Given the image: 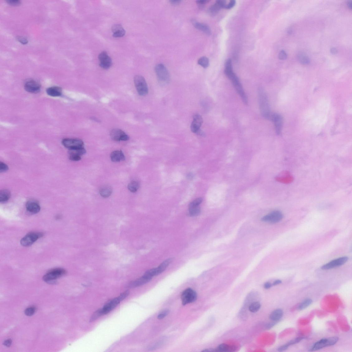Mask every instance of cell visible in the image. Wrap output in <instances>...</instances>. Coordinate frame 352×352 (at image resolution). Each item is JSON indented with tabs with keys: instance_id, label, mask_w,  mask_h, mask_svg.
<instances>
[{
	"instance_id": "6da1fadb",
	"label": "cell",
	"mask_w": 352,
	"mask_h": 352,
	"mask_svg": "<svg viewBox=\"0 0 352 352\" xmlns=\"http://www.w3.org/2000/svg\"><path fill=\"white\" fill-rule=\"evenodd\" d=\"M225 73L226 75L231 81L235 90L240 96L242 101L245 104L247 105L248 104V101L247 96L245 94L240 80L232 70V61L231 59H228L226 63Z\"/></svg>"
},
{
	"instance_id": "7a4b0ae2",
	"label": "cell",
	"mask_w": 352,
	"mask_h": 352,
	"mask_svg": "<svg viewBox=\"0 0 352 352\" xmlns=\"http://www.w3.org/2000/svg\"><path fill=\"white\" fill-rule=\"evenodd\" d=\"M258 99L261 113L267 119H270L272 114L266 93L262 88L258 89Z\"/></svg>"
},
{
	"instance_id": "3957f363",
	"label": "cell",
	"mask_w": 352,
	"mask_h": 352,
	"mask_svg": "<svg viewBox=\"0 0 352 352\" xmlns=\"http://www.w3.org/2000/svg\"><path fill=\"white\" fill-rule=\"evenodd\" d=\"M129 294V291L127 290L121 293L119 296L112 299L106 303L100 310L102 315L107 314L114 309L120 302L127 297Z\"/></svg>"
},
{
	"instance_id": "277c9868",
	"label": "cell",
	"mask_w": 352,
	"mask_h": 352,
	"mask_svg": "<svg viewBox=\"0 0 352 352\" xmlns=\"http://www.w3.org/2000/svg\"><path fill=\"white\" fill-rule=\"evenodd\" d=\"M155 71L159 81L162 84H167L170 80V75L167 68L163 64L155 66Z\"/></svg>"
},
{
	"instance_id": "5b68a950",
	"label": "cell",
	"mask_w": 352,
	"mask_h": 352,
	"mask_svg": "<svg viewBox=\"0 0 352 352\" xmlns=\"http://www.w3.org/2000/svg\"><path fill=\"white\" fill-rule=\"evenodd\" d=\"M134 81L138 94L141 96L147 95L148 93V88L145 78L140 75H136Z\"/></svg>"
},
{
	"instance_id": "8992f818",
	"label": "cell",
	"mask_w": 352,
	"mask_h": 352,
	"mask_svg": "<svg viewBox=\"0 0 352 352\" xmlns=\"http://www.w3.org/2000/svg\"><path fill=\"white\" fill-rule=\"evenodd\" d=\"M66 273L64 269L56 268L49 271L43 277V279L45 281L50 283H54L55 281L57 278L64 275Z\"/></svg>"
},
{
	"instance_id": "52a82bcc",
	"label": "cell",
	"mask_w": 352,
	"mask_h": 352,
	"mask_svg": "<svg viewBox=\"0 0 352 352\" xmlns=\"http://www.w3.org/2000/svg\"><path fill=\"white\" fill-rule=\"evenodd\" d=\"M181 299L183 305L193 303L197 300V294L194 290L189 288L182 292Z\"/></svg>"
},
{
	"instance_id": "ba28073f",
	"label": "cell",
	"mask_w": 352,
	"mask_h": 352,
	"mask_svg": "<svg viewBox=\"0 0 352 352\" xmlns=\"http://www.w3.org/2000/svg\"><path fill=\"white\" fill-rule=\"evenodd\" d=\"M43 235L40 232H30L21 239V244L23 246H31L39 238L41 237Z\"/></svg>"
},
{
	"instance_id": "9c48e42d",
	"label": "cell",
	"mask_w": 352,
	"mask_h": 352,
	"mask_svg": "<svg viewBox=\"0 0 352 352\" xmlns=\"http://www.w3.org/2000/svg\"><path fill=\"white\" fill-rule=\"evenodd\" d=\"M283 217L282 212L278 211H275L261 218L262 221L275 224L281 221Z\"/></svg>"
},
{
	"instance_id": "30bf717a",
	"label": "cell",
	"mask_w": 352,
	"mask_h": 352,
	"mask_svg": "<svg viewBox=\"0 0 352 352\" xmlns=\"http://www.w3.org/2000/svg\"><path fill=\"white\" fill-rule=\"evenodd\" d=\"M348 260L347 257H343L332 260L323 265L321 268L322 270H328L341 266L346 263Z\"/></svg>"
},
{
	"instance_id": "8fae6325",
	"label": "cell",
	"mask_w": 352,
	"mask_h": 352,
	"mask_svg": "<svg viewBox=\"0 0 352 352\" xmlns=\"http://www.w3.org/2000/svg\"><path fill=\"white\" fill-rule=\"evenodd\" d=\"M62 143L65 147L69 149L83 147L84 142L81 139L66 138L62 140Z\"/></svg>"
},
{
	"instance_id": "7c38bea8",
	"label": "cell",
	"mask_w": 352,
	"mask_h": 352,
	"mask_svg": "<svg viewBox=\"0 0 352 352\" xmlns=\"http://www.w3.org/2000/svg\"><path fill=\"white\" fill-rule=\"evenodd\" d=\"M98 59L99 66L102 68L108 69L111 68L112 65V61L107 52L103 51L100 53L98 56Z\"/></svg>"
},
{
	"instance_id": "4fadbf2b",
	"label": "cell",
	"mask_w": 352,
	"mask_h": 352,
	"mask_svg": "<svg viewBox=\"0 0 352 352\" xmlns=\"http://www.w3.org/2000/svg\"><path fill=\"white\" fill-rule=\"evenodd\" d=\"M111 137L113 140L115 141H127L129 137L126 133L120 129H113L111 132Z\"/></svg>"
},
{
	"instance_id": "5bb4252c",
	"label": "cell",
	"mask_w": 352,
	"mask_h": 352,
	"mask_svg": "<svg viewBox=\"0 0 352 352\" xmlns=\"http://www.w3.org/2000/svg\"><path fill=\"white\" fill-rule=\"evenodd\" d=\"M270 120L274 122L276 133L278 135L280 134L283 123V119L282 116L278 114H272Z\"/></svg>"
},
{
	"instance_id": "9a60e30c",
	"label": "cell",
	"mask_w": 352,
	"mask_h": 352,
	"mask_svg": "<svg viewBox=\"0 0 352 352\" xmlns=\"http://www.w3.org/2000/svg\"><path fill=\"white\" fill-rule=\"evenodd\" d=\"M193 119L191 126V131L197 134L198 132L201 130L200 127L203 120L202 116L198 114H195L193 116Z\"/></svg>"
},
{
	"instance_id": "2e32d148",
	"label": "cell",
	"mask_w": 352,
	"mask_h": 352,
	"mask_svg": "<svg viewBox=\"0 0 352 352\" xmlns=\"http://www.w3.org/2000/svg\"><path fill=\"white\" fill-rule=\"evenodd\" d=\"M226 1L219 0L217 1L215 4L210 7L208 10L209 14L212 16H214L217 14L221 9L224 8L226 4Z\"/></svg>"
},
{
	"instance_id": "e0dca14e",
	"label": "cell",
	"mask_w": 352,
	"mask_h": 352,
	"mask_svg": "<svg viewBox=\"0 0 352 352\" xmlns=\"http://www.w3.org/2000/svg\"><path fill=\"white\" fill-rule=\"evenodd\" d=\"M25 88L28 92L36 93L40 90V86L37 82L31 80L26 82L25 85Z\"/></svg>"
},
{
	"instance_id": "ac0fdd59",
	"label": "cell",
	"mask_w": 352,
	"mask_h": 352,
	"mask_svg": "<svg viewBox=\"0 0 352 352\" xmlns=\"http://www.w3.org/2000/svg\"><path fill=\"white\" fill-rule=\"evenodd\" d=\"M152 278L149 277L145 274L142 277L131 282L129 285V287L134 288L142 286L150 282Z\"/></svg>"
},
{
	"instance_id": "d6986e66",
	"label": "cell",
	"mask_w": 352,
	"mask_h": 352,
	"mask_svg": "<svg viewBox=\"0 0 352 352\" xmlns=\"http://www.w3.org/2000/svg\"><path fill=\"white\" fill-rule=\"evenodd\" d=\"M26 210L32 214L37 213L40 210L38 202L33 200L28 201L26 204Z\"/></svg>"
},
{
	"instance_id": "ffe728a7",
	"label": "cell",
	"mask_w": 352,
	"mask_h": 352,
	"mask_svg": "<svg viewBox=\"0 0 352 352\" xmlns=\"http://www.w3.org/2000/svg\"><path fill=\"white\" fill-rule=\"evenodd\" d=\"M329 346L327 339H323L314 344L309 351H316Z\"/></svg>"
},
{
	"instance_id": "44dd1931",
	"label": "cell",
	"mask_w": 352,
	"mask_h": 352,
	"mask_svg": "<svg viewBox=\"0 0 352 352\" xmlns=\"http://www.w3.org/2000/svg\"><path fill=\"white\" fill-rule=\"evenodd\" d=\"M192 22L193 25L197 29L204 32V34L210 35L211 34V30L210 27L203 23L199 22L194 20L192 21Z\"/></svg>"
},
{
	"instance_id": "7402d4cb",
	"label": "cell",
	"mask_w": 352,
	"mask_h": 352,
	"mask_svg": "<svg viewBox=\"0 0 352 352\" xmlns=\"http://www.w3.org/2000/svg\"><path fill=\"white\" fill-rule=\"evenodd\" d=\"M112 31L113 32V36L115 38H120L124 36L126 34V31L120 25H115L112 26Z\"/></svg>"
},
{
	"instance_id": "603a6c76",
	"label": "cell",
	"mask_w": 352,
	"mask_h": 352,
	"mask_svg": "<svg viewBox=\"0 0 352 352\" xmlns=\"http://www.w3.org/2000/svg\"><path fill=\"white\" fill-rule=\"evenodd\" d=\"M111 160L114 162H119L125 160V155L121 150L113 151L111 155Z\"/></svg>"
},
{
	"instance_id": "cb8c5ba5",
	"label": "cell",
	"mask_w": 352,
	"mask_h": 352,
	"mask_svg": "<svg viewBox=\"0 0 352 352\" xmlns=\"http://www.w3.org/2000/svg\"><path fill=\"white\" fill-rule=\"evenodd\" d=\"M46 93L52 97H58L61 95L62 91L60 88L54 86L47 89Z\"/></svg>"
},
{
	"instance_id": "d4e9b609",
	"label": "cell",
	"mask_w": 352,
	"mask_h": 352,
	"mask_svg": "<svg viewBox=\"0 0 352 352\" xmlns=\"http://www.w3.org/2000/svg\"><path fill=\"white\" fill-rule=\"evenodd\" d=\"M283 312L281 309H278L272 312L269 316L270 319L274 321L280 320L283 316Z\"/></svg>"
},
{
	"instance_id": "484cf974",
	"label": "cell",
	"mask_w": 352,
	"mask_h": 352,
	"mask_svg": "<svg viewBox=\"0 0 352 352\" xmlns=\"http://www.w3.org/2000/svg\"><path fill=\"white\" fill-rule=\"evenodd\" d=\"M297 56L298 60L301 64L306 65L310 64V59L304 52L301 51L298 52Z\"/></svg>"
},
{
	"instance_id": "4316f807",
	"label": "cell",
	"mask_w": 352,
	"mask_h": 352,
	"mask_svg": "<svg viewBox=\"0 0 352 352\" xmlns=\"http://www.w3.org/2000/svg\"><path fill=\"white\" fill-rule=\"evenodd\" d=\"M86 153V150L84 147L69 149V155L79 156L81 157Z\"/></svg>"
},
{
	"instance_id": "83f0119b",
	"label": "cell",
	"mask_w": 352,
	"mask_h": 352,
	"mask_svg": "<svg viewBox=\"0 0 352 352\" xmlns=\"http://www.w3.org/2000/svg\"><path fill=\"white\" fill-rule=\"evenodd\" d=\"M112 191L111 187L109 186H104L100 189L99 193L102 197L107 198L110 196L112 194Z\"/></svg>"
},
{
	"instance_id": "f1b7e54d",
	"label": "cell",
	"mask_w": 352,
	"mask_h": 352,
	"mask_svg": "<svg viewBox=\"0 0 352 352\" xmlns=\"http://www.w3.org/2000/svg\"><path fill=\"white\" fill-rule=\"evenodd\" d=\"M236 349V347L234 346H230L226 344H221L219 345L217 348V352H232Z\"/></svg>"
},
{
	"instance_id": "f546056e",
	"label": "cell",
	"mask_w": 352,
	"mask_h": 352,
	"mask_svg": "<svg viewBox=\"0 0 352 352\" xmlns=\"http://www.w3.org/2000/svg\"><path fill=\"white\" fill-rule=\"evenodd\" d=\"M11 197V193L8 190H4L0 192V202L4 203L8 201Z\"/></svg>"
},
{
	"instance_id": "4dcf8cb0",
	"label": "cell",
	"mask_w": 352,
	"mask_h": 352,
	"mask_svg": "<svg viewBox=\"0 0 352 352\" xmlns=\"http://www.w3.org/2000/svg\"><path fill=\"white\" fill-rule=\"evenodd\" d=\"M173 259V258H169L166 260L157 268L159 273V274H161L162 272H163L166 269V268L169 266L171 262L172 261Z\"/></svg>"
},
{
	"instance_id": "1f68e13d",
	"label": "cell",
	"mask_w": 352,
	"mask_h": 352,
	"mask_svg": "<svg viewBox=\"0 0 352 352\" xmlns=\"http://www.w3.org/2000/svg\"><path fill=\"white\" fill-rule=\"evenodd\" d=\"M139 187H140V184L138 182L136 181L131 182L128 185L129 190L132 193L137 192Z\"/></svg>"
},
{
	"instance_id": "d6a6232c",
	"label": "cell",
	"mask_w": 352,
	"mask_h": 352,
	"mask_svg": "<svg viewBox=\"0 0 352 352\" xmlns=\"http://www.w3.org/2000/svg\"><path fill=\"white\" fill-rule=\"evenodd\" d=\"M261 305L259 302H255L251 304L249 307V310L252 313H256L260 309Z\"/></svg>"
},
{
	"instance_id": "836d02e7",
	"label": "cell",
	"mask_w": 352,
	"mask_h": 352,
	"mask_svg": "<svg viewBox=\"0 0 352 352\" xmlns=\"http://www.w3.org/2000/svg\"><path fill=\"white\" fill-rule=\"evenodd\" d=\"M312 302H313V301L311 299H307L302 302L299 305L298 307V310L301 311L305 309L309 306L312 304Z\"/></svg>"
},
{
	"instance_id": "e575fe53",
	"label": "cell",
	"mask_w": 352,
	"mask_h": 352,
	"mask_svg": "<svg viewBox=\"0 0 352 352\" xmlns=\"http://www.w3.org/2000/svg\"><path fill=\"white\" fill-rule=\"evenodd\" d=\"M198 64L204 68H207L209 65V59L203 56L198 59Z\"/></svg>"
},
{
	"instance_id": "d590c367",
	"label": "cell",
	"mask_w": 352,
	"mask_h": 352,
	"mask_svg": "<svg viewBox=\"0 0 352 352\" xmlns=\"http://www.w3.org/2000/svg\"><path fill=\"white\" fill-rule=\"evenodd\" d=\"M200 212L201 209L199 207L189 208V214L191 216H196L200 214Z\"/></svg>"
},
{
	"instance_id": "8d00e7d4",
	"label": "cell",
	"mask_w": 352,
	"mask_h": 352,
	"mask_svg": "<svg viewBox=\"0 0 352 352\" xmlns=\"http://www.w3.org/2000/svg\"><path fill=\"white\" fill-rule=\"evenodd\" d=\"M202 201V198H198L196 199L189 204L188 208H191L199 207V205L201 204Z\"/></svg>"
},
{
	"instance_id": "74e56055",
	"label": "cell",
	"mask_w": 352,
	"mask_h": 352,
	"mask_svg": "<svg viewBox=\"0 0 352 352\" xmlns=\"http://www.w3.org/2000/svg\"><path fill=\"white\" fill-rule=\"evenodd\" d=\"M35 308L34 307H31L26 308L25 310V313L28 316H31L34 315L35 312Z\"/></svg>"
},
{
	"instance_id": "f35d334b",
	"label": "cell",
	"mask_w": 352,
	"mask_h": 352,
	"mask_svg": "<svg viewBox=\"0 0 352 352\" xmlns=\"http://www.w3.org/2000/svg\"><path fill=\"white\" fill-rule=\"evenodd\" d=\"M304 339V338L303 337H298L295 339L292 340L290 341H289L286 344L288 346H289L291 345L297 344L299 343L301 340H303Z\"/></svg>"
},
{
	"instance_id": "ab89813d",
	"label": "cell",
	"mask_w": 352,
	"mask_h": 352,
	"mask_svg": "<svg viewBox=\"0 0 352 352\" xmlns=\"http://www.w3.org/2000/svg\"><path fill=\"white\" fill-rule=\"evenodd\" d=\"M169 313H170V311L169 310H165L163 311L159 314L158 318L159 320H162L167 316Z\"/></svg>"
},
{
	"instance_id": "60d3db41",
	"label": "cell",
	"mask_w": 352,
	"mask_h": 352,
	"mask_svg": "<svg viewBox=\"0 0 352 352\" xmlns=\"http://www.w3.org/2000/svg\"><path fill=\"white\" fill-rule=\"evenodd\" d=\"M6 2L9 5L14 6H18L21 4V1L19 0H7Z\"/></svg>"
},
{
	"instance_id": "b9f144b4",
	"label": "cell",
	"mask_w": 352,
	"mask_h": 352,
	"mask_svg": "<svg viewBox=\"0 0 352 352\" xmlns=\"http://www.w3.org/2000/svg\"><path fill=\"white\" fill-rule=\"evenodd\" d=\"M8 170V166L4 163L1 162V163H0V171H1V172H5Z\"/></svg>"
},
{
	"instance_id": "7bdbcfd3",
	"label": "cell",
	"mask_w": 352,
	"mask_h": 352,
	"mask_svg": "<svg viewBox=\"0 0 352 352\" xmlns=\"http://www.w3.org/2000/svg\"><path fill=\"white\" fill-rule=\"evenodd\" d=\"M288 55L286 52L284 50H282L278 55L279 59L281 60H285L287 58Z\"/></svg>"
},
{
	"instance_id": "ee69618b",
	"label": "cell",
	"mask_w": 352,
	"mask_h": 352,
	"mask_svg": "<svg viewBox=\"0 0 352 352\" xmlns=\"http://www.w3.org/2000/svg\"><path fill=\"white\" fill-rule=\"evenodd\" d=\"M17 39L19 42L21 43L22 44L26 45L28 44V40H27L24 37H22V36H18Z\"/></svg>"
},
{
	"instance_id": "f6af8a7d",
	"label": "cell",
	"mask_w": 352,
	"mask_h": 352,
	"mask_svg": "<svg viewBox=\"0 0 352 352\" xmlns=\"http://www.w3.org/2000/svg\"><path fill=\"white\" fill-rule=\"evenodd\" d=\"M236 4V1H231L229 4L226 5L225 8L226 9H231L233 8Z\"/></svg>"
},
{
	"instance_id": "bcb514c9",
	"label": "cell",
	"mask_w": 352,
	"mask_h": 352,
	"mask_svg": "<svg viewBox=\"0 0 352 352\" xmlns=\"http://www.w3.org/2000/svg\"><path fill=\"white\" fill-rule=\"evenodd\" d=\"M289 346L287 344L283 345L279 348L278 349V350L279 352H282L285 351L288 349Z\"/></svg>"
},
{
	"instance_id": "7dc6e473",
	"label": "cell",
	"mask_w": 352,
	"mask_h": 352,
	"mask_svg": "<svg viewBox=\"0 0 352 352\" xmlns=\"http://www.w3.org/2000/svg\"><path fill=\"white\" fill-rule=\"evenodd\" d=\"M12 344V340H7L4 342V344L5 346L9 347Z\"/></svg>"
},
{
	"instance_id": "c3c4849f",
	"label": "cell",
	"mask_w": 352,
	"mask_h": 352,
	"mask_svg": "<svg viewBox=\"0 0 352 352\" xmlns=\"http://www.w3.org/2000/svg\"><path fill=\"white\" fill-rule=\"evenodd\" d=\"M272 286V284L270 282H267L264 284V287L265 289H268L270 288Z\"/></svg>"
},
{
	"instance_id": "681fc988",
	"label": "cell",
	"mask_w": 352,
	"mask_h": 352,
	"mask_svg": "<svg viewBox=\"0 0 352 352\" xmlns=\"http://www.w3.org/2000/svg\"><path fill=\"white\" fill-rule=\"evenodd\" d=\"M276 324V322L275 321L274 322H272V323L268 324V325H267V326H266L267 329H269L274 326V325Z\"/></svg>"
},
{
	"instance_id": "f907efd6",
	"label": "cell",
	"mask_w": 352,
	"mask_h": 352,
	"mask_svg": "<svg viewBox=\"0 0 352 352\" xmlns=\"http://www.w3.org/2000/svg\"><path fill=\"white\" fill-rule=\"evenodd\" d=\"M208 1L207 0H200V1H197V3L199 5H203L206 4Z\"/></svg>"
},
{
	"instance_id": "816d5d0a",
	"label": "cell",
	"mask_w": 352,
	"mask_h": 352,
	"mask_svg": "<svg viewBox=\"0 0 352 352\" xmlns=\"http://www.w3.org/2000/svg\"><path fill=\"white\" fill-rule=\"evenodd\" d=\"M282 283V281L280 280H278L275 281L273 284H272L273 286H275L278 284H280Z\"/></svg>"
},
{
	"instance_id": "f5cc1de1",
	"label": "cell",
	"mask_w": 352,
	"mask_h": 352,
	"mask_svg": "<svg viewBox=\"0 0 352 352\" xmlns=\"http://www.w3.org/2000/svg\"><path fill=\"white\" fill-rule=\"evenodd\" d=\"M331 52L333 54H336L337 53V50L335 48H331Z\"/></svg>"
},
{
	"instance_id": "db71d44e",
	"label": "cell",
	"mask_w": 352,
	"mask_h": 352,
	"mask_svg": "<svg viewBox=\"0 0 352 352\" xmlns=\"http://www.w3.org/2000/svg\"><path fill=\"white\" fill-rule=\"evenodd\" d=\"M170 2L171 3V4H173L177 5V4H180V3L181 2V1H176V0H175V1H173V0H172V1H170Z\"/></svg>"
},
{
	"instance_id": "11a10c76",
	"label": "cell",
	"mask_w": 352,
	"mask_h": 352,
	"mask_svg": "<svg viewBox=\"0 0 352 352\" xmlns=\"http://www.w3.org/2000/svg\"><path fill=\"white\" fill-rule=\"evenodd\" d=\"M203 352H217L216 349H209L205 350L202 351Z\"/></svg>"
},
{
	"instance_id": "9f6ffc18",
	"label": "cell",
	"mask_w": 352,
	"mask_h": 352,
	"mask_svg": "<svg viewBox=\"0 0 352 352\" xmlns=\"http://www.w3.org/2000/svg\"><path fill=\"white\" fill-rule=\"evenodd\" d=\"M347 5L349 8L352 9V1H349L347 2Z\"/></svg>"
}]
</instances>
